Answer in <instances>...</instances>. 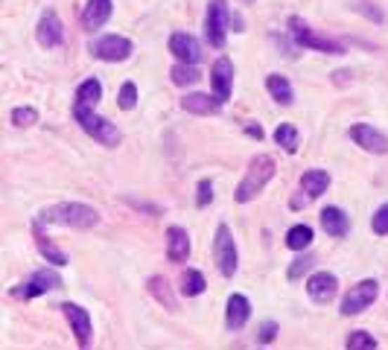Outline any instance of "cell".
I'll return each instance as SVG.
<instances>
[{"instance_id":"cell-19","label":"cell","mask_w":388,"mask_h":350,"mask_svg":"<svg viewBox=\"0 0 388 350\" xmlns=\"http://www.w3.org/2000/svg\"><path fill=\"white\" fill-rule=\"evenodd\" d=\"M167 257L172 263H187L190 257V233L179 225L167 228Z\"/></svg>"},{"instance_id":"cell-5","label":"cell","mask_w":388,"mask_h":350,"mask_svg":"<svg viewBox=\"0 0 388 350\" xmlns=\"http://www.w3.org/2000/svg\"><path fill=\"white\" fill-rule=\"evenodd\" d=\"M56 289H62V275L56 271V266H44V268H38L32 271V275L21 283V286H15L12 295L15 298H24V301H32L38 295H47V292H56Z\"/></svg>"},{"instance_id":"cell-10","label":"cell","mask_w":388,"mask_h":350,"mask_svg":"<svg viewBox=\"0 0 388 350\" xmlns=\"http://www.w3.org/2000/svg\"><path fill=\"white\" fill-rule=\"evenodd\" d=\"M62 313H65V318H67V324H70V330H73V336H76V344L79 347H88L91 344V339H93V321H91V313L88 309H82L79 304H62Z\"/></svg>"},{"instance_id":"cell-32","label":"cell","mask_w":388,"mask_h":350,"mask_svg":"<svg viewBox=\"0 0 388 350\" xmlns=\"http://www.w3.org/2000/svg\"><path fill=\"white\" fill-rule=\"evenodd\" d=\"M117 105L123 111H131L134 105H138V88H134V82H123L120 91H117Z\"/></svg>"},{"instance_id":"cell-25","label":"cell","mask_w":388,"mask_h":350,"mask_svg":"<svg viewBox=\"0 0 388 350\" xmlns=\"http://www.w3.org/2000/svg\"><path fill=\"white\" fill-rule=\"evenodd\" d=\"M275 143H278L280 149H286L289 155H295V152H298V143H301L298 126H292V123H280V126L275 129Z\"/></svg>"},{"instance_id":"cell-6","label":"cell","mask_w":388,"mask_h":350,"mask_svg":"<svg viewBox=\"0 0 388 350\" xmlns=\"http://www.w3.org/2000/svg\"><path fill=\"white\" fill-rule=\"evenodd\" d=\"M289 30H292V38L298 41V47L318 50V53H330V56H342V53H344V44H342V41L316 32L313 27H306L301 18H289Z\"/></svg>"},{"instance_id":"cell-27","label":"cell","mask_w":388,"mask_h":350,"mask_svg":"<svg viewBox=\"0 0 388 350\" xmlns=\"http://www.w3.org/2000/svg\"><path fill=\"white\" fill-rule=\"evenodd\" d=\"M169 79L176 82L179 88H187V85H196V82L202 79V73H199V67H196V65H190V62H179L176 67L169 70Z\"/></svg>"},{"instance_id":"cell-4","label":"cell","mask_w":388,"mask_h":350,"mask_svg":"<svg viewBox=\"0 0 388 350\" xmlns=\"http://www.w3.org/2000/svg\"><path fill=\"white\" fill-rule=\"evenodd\" d=\"M88 53L100 62H129L131 53H134V44L129 41L126 35H117V32H103L91 38L88 44Z\"/></svg>"},{"instance_id":"cell-2","label":"cell","mask_w":388,"mask_h":350,"mask_svg":"<svg viewBox=\"0 0 388 350\" xmlns=\"http://www.w3.org/2000/svg\"><path fill=\"white\" fill-rule=\"evenodd\" d=\"M275 169H278L275 167V158H269V155H257V158H251V164H248V169L242 175V181H240V187L234 193V199L240 205L254 202L260 193L266 190V184L275 179Z\"/></svg>"},{"instance_id":"cell-11","label":"cell","mask_w":388,"mask_h":350,"mask_svg":"<svg viewBox=\"0 0 388 350\" xmlns=\"http://www.w3.org/2000/svg\"><path fill=\"white\" fill-rule=\"evenodd\" d=\"M306 295H309V301L327 306L339 295V278L333 271H316V275H309V280H306Z\"/></svg>"},{"instance_id":"cell-26","label":"cell","mask_w":388,"mask_h":350,"mask_svg":"<svg viewBox=\"0 0 388 350\" xmlns=\"http://www.w3.org/2000/svg\"><path fill=\"white\" fill-rule=\"evenodd\" d=\"M286 245L292 248V251H306L309 245H313V228L309 225H292L286 231Z\"/></svg>"},{"instance_id":"cell-33","label":"cell","mask_w":388,"mask_h":350,"mask_svg":"<svg viewBox=\"0 0 388 350\" xmlns=\"http://www.w3.org/2000/svg\"><path fill=\"white\" fill-rule=\"evenodd\" d=\"M371 231L377 233V237H388V202L382 207L374 210V216H371Z\"/></svg>"},{"instance_id":"cell-17","label":"cell","mask_w":388,"mask_h":350,"mask_svg":"<svg viewBox=\"0 0 388 350\" xmlns=\"http://www.w3.org/2000/svg\"><path fill=\"white\" fill-rule=\"evenodd\" d=\"M321 228L327 237H333V240H342L347 237V231H351V219H347V213L336 205H327L321 210Z\"/></svg>"},{"instance_id":"cell-23","label":"cell","mask_w":388,"mask_h":350,"mask_svg":"<svg viewBox=\"0 0 388 350\" xmlns=\"http://www.w3.org/2000/svg\"><path fill=\"white\" fill-rule=\"evenodd\" d=\"M103 100V85L96 76H88L85 82H79V88H76L73 93V105H88V108H96V103Z\"/></svg>"},{"instance_id":"cell-1","label":"cell","mask_w":388,"mask_h":350,"mask_svg":"<svg viewBox=\"0 0 388 350\" xmlns=\"http://www.w3.org/2000/svg\"><path fill=\"white\" fill-rule=\"evenodd\" d=\"M41 225H59V228H96L100 225V210L82 205V202H59L50 205L44 210H38V219Z\"/></svg>"},{"instance_id":"cell-36","label":"cell","mask_w":388,"mask_h":350,"mask_svg":"<svg viewBox=\"0 0 388 350\" xmlns=\"http://www.w3.org/2000/svg\"><path fill=\"white\" fill-rule=\"evenodd\" d=\"M275 336H278V321H263L260 333H257V342L260 344H271V342H275Z\"/></svg>"},{"instance_id":"cell-20","label":"cell","mask_w":388,"mask_h":350,"mask_svg":"<svg viewBox=\"0 0 388 350\" xmlns=\"http://www.w3.org/2000/svg\"><path fill=\"white\" fill-rule=\"evenodd\" d=\"M251 316V304L245 295H231L228 304H225V327L234 333V330H242L245 321Z\"/></svg>"},{"instance_id":"cell-13","label":"cell","mask_w":388,"mask_h":350,"mask_svg":"<svg viewBox=\"0 0 388 350\" xmlns=\"http://www.w3.org/2000/svg\"><path fill=\"white\" fill-rule=\"evenodd\" d=\"M35 38H38V44L53 50V47H59L65 41V27L59 21V15H56V9H44L41 18H38V27H35Z\"/></svg>"},{"instance_id":"cell-28","label":"cell","mask_w":388,"mask_h":350,"mask_svg":"<svg viewBox=\"0 0 388 350\" xmlns=\"http://www.w3.org/2000/svg\"><path fill=\"white\" fill-rule=\"evenodd\" d=\"M205 289H207V283H205V275H202V271L187 268L184 275H181V292H184L187 298H199Z\"/></svg>"},{"instance_id":"cell-3","label":"cell","mask_w":388,"mask_h":350,"mask_svg":"<svg viewBox=\"0 0 388 350\" xmlns=\"http://www.w3.org/2000/svg\"><path fill=\"white\" fill-rule=\"evenodd\" d=\"M73 117H76V123L82 126V131L88 134V138H93L96 143H103V146H117V143L123 141L120 129L114 126L108 117L96 114V111L88 108V105H73Z\"/></svg>"},{"instance_id":"cell-31","label":"cell","mask_w":388,"mask_h":350,"mask_svg":"<svg viewBox=\"0 0 388 350\" xmlns=\"http://www.w3.org/2000/svg\"><path fill=\"white\" fill-rule=\"evenodd\" d=\"M344 347L347 350H362V347H377V339L371 336V333H365V330H354V333H347V339H344Z\"/></svg>"},{"instance_id":"cell-8","label":"cell","mask_w":388,"mask_h":350,"mask_svg":"<svg viewBox=\"0 0 388 350\" xmlns=\"http://www.w3.org/2000/svg\"><path fill=\"white\" fill-rule=\"evenodd\" d=\"M228 21H231V12L225 0H210L207 4V18H205V38L210 47L222 50L228 41Z\"/></svg>"},{"instance_id":"cell-7","label":"cell","mask_w":388,"mask_h":350,"mask_svg":"<svg viewBox=\"0 0 388 350\" xmlns=\"http://www.w3.org/2000/svg\"><path fill=\"white\" fill-rule=\"evenodd\" d=\"M213 260H216V268L222 278H234L237 266H240V254H237V242L234 233H231L228 225L216 228V237H213Z\"/></svg>"},{"instance_id":"cell-30","label":"cell","mask_w":388,"mask_h":350,"mask_svg":"<svg viewBox=\"0 0 388 350\" xmlns=\"http://www.w3.org/2000/svg\"><path fill=\"white\" fill-rule=\"evenodd\" d=\"M9 117H12V126H18V129H27V126L38 123V111L32 105H18V108H12Z\"/></svg>"},{"instance_id":"cell-15","label":"cell","mask_w":388,"mask_h":350,"mask_svg":"<svg viewBox=\"0 0 388 350\" xmlns=\"http://www.w3.org/2000/svg\"><path fill=\"white\" fill-rule=\"evenodd\" d=\"M169 53L176 56L179 62H190V65H199V58H202V47L190 32H172L169 35Z\"/></svg>"},{"instance_id":"cell-35","label":"cell","mask_w":388,"mask_h":350,"mask_svg":"<svg viewBox=\"0 0 388 350\" xmlns=\"http://www.w3.org/2000/svg\"><path fill=\"white\" fill-rule=\"evenodd\" d=\"M213 202V181L210 179H202L199 187H196V205L199 207H207Z\"/></svg>"},{"instance_id":"cell-24","label":"cell","mask_w":388,"mask_h":350,"mask_svg":"<svg viewBox=\"0 0 388 350\" xmlns=\"http://www.w3.org/2000/svg\"><path fill=\"white\" fill-rule=\"evenodd\" d=\"M35 242H38V254H41L50 266H56V268H59V266H67V254H62V251L53 245V240L44 237V233H41V225H35Z\"/></svg>"},{"instance_id":"cell-29","label":"cell","mask_w":388,"mask_h":350,"mask_svg":"<svg viewBox=\"0 0 388 350\" xmlns=\"http://www.w3.org/2000/svg\"><path fill=\"white\" fill-rule=\"evenodd\" d=\"M149 292L155 298H158V304H164L167 309H176L179 304H176V298H172V292H169V283L164 280V278H152L149 280Z\"/></svg>"},{"instance_id":"cell-18","label":"cell","mask_w":388,"mask_h":350,"mask_svg":"<svg viewBox=\"0 0 388 350\" xmlns=\"http://www.w3.org/2000/svg\"><path fill=\"white\" fill-rule=\"evenodd\" d=\"M181 108L190 111V114H202V117H213V114H219L222 111V100L216 93H184L181 96Z\"/></svg>"},{"instance_id":"cell-16","label":"cell","mask_w":388,"mask_h":350,"mask_svg":"<svg viewBox=\"0 0 388 350\" xmlns=\"http://www.w3.org/2000/svg\"><path fill=\"white\" fill-rule=\"evenodd\" d=\"M114 12V4L111 0H88L85 9H82V27L88 32H96L108 24V18Z\"/></svg>"},{"instance_id":"cell-37","label":"cell","mask_w":388,"mask_h":350,"mask_svg":"<svg viewBox=\"0 0 388 350\" xmlns=\"http://www.w3.org/2000/svg\"><path fill=\"white\" fill-rule=\"evenodd\" d=\"M245 134H248V138L263 141V129H260V123H245Z\"/></svg>"},{"instance_id":"cell-21","label":"cell","mask_w":388,"mask_h":350,"mask_svg":"<svg viewBox=\"0 0 388 350\" xmlns=\"http://www.w3.org/2000/svg\"><path fill=\"white\" fill-rule=\"evenodd\" d=\"M266 91L278 105H292L295 103V91H292V85H289L286 76H280V73L266 76Z\"/></svg>"},{"instance_id":"cell-22","label":"cell","mask_w":388,"mask_h":350,"mask_svg":"<svg viewBox=\"0 0 388 350\" xmlns=\"http://www.w3.org/2000/svg\"><path fill=\"white\" fill-rule=\"evenodd\" d=\"M330 172L327 169H306L304 175H301V187H304V193L309 199H318V196H324L327 193V187H330Z\"/></svg>"},{"instance_id":"cell-12","label":"cell","mask_w":388,"mask_h":350,"mask_svg":"<svg viewBox=\"0 0 388 350\" xmlns=\"http://www.w3.org/2000/svg\"><path fill=\"white\" fill-rule=\"evenodd\" d=\"M347 134H351V141L359 149L374 152V155H388V138H385L380 129H374L371 123H354Z\"/></svg>"},{"instance_id":"cell-34","label":"cell","mask_w":388,"mask_h":350,"mask_svg":"<svg viewBox=\"0 0 388 350\" xmlns=\"http://www.w3.org/2000/svg\"><path fill=\"white\" fill-rule=\"evenodd\" d=\"M309 266H313V257H309V254H304V257H295L292 263H289V271H286V275H289V280H301V278H304V271H306Z\"/></svg>"},{"instance_id":"cell-9","label":"cell","mask_w":388,"mask_h":350,"mask_svg":"<svg viewBox=\"0 0 388 350\" xmlns=\"http://www.w3.org/2000/svg\"><path fill=\"white\" fill-rule=\"evenodd\" d=\"M377 295H380V283H377L374 278L359 280V283H356V286L342 298L339 313L347 316V318H351V316H359V313H365V309L377 301Z\"/></svg>"},{"instance_id":"cell-14","label":"cell","mask_w":388,"mask_h":350,"mask_svg":"<svg viewBox=\"0 0 388 350\" xmlns=\"http://www.w3.org/2000/svg\"><path fill=\"white\" fill-rule=\"evenodd\" d=\"M210 88L219 96L222 103L231 100V91H234V65H231L228 56H219L210 67Z\"/></svg>"}]
</instances>
